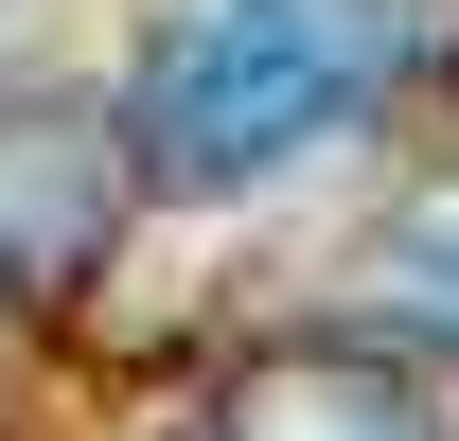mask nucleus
<instances>
[{"mask_svg":"<svg viewBox=\"0 0 459 441\" xmlns=\"http://www.w3.org/2000/svg\"><path fill=\"white\" fill-rule=\"evenodd\" d=\"M389 282H406V318H424V335H459V177H442V195H406Z\"/></svg>","mask_w":459,"mask_h":441,"instance_id":"nucleus-3","label":"nucleus"},{"mask_svg":"<svg viewBox=\"0 0 459 441\" xmlns=\"http://www.w3.org/2000/svg\"><path fill=\"white\" fill-rule=\"evenodd\" d=\"M389 71H406V0H195L142 71L124 142L160 195H265L283 160H318L336 124L389 107Z\"/></svg>","mask_w":459,"mask_h":441,"instance_id":"nucleus-1","label":"nucleus"},{"mask_svg":"<svg viewBox=\"0 0 459 441\" xmlns=\"http://www.w3.org/2000/svg\"><path fill=\"white\" fill-rule=\"evenodd\" d=\"M230 441H424L389 406V388H336V371H300V388H247L230 406Z\"/></svg>","mask_w":459,"mask_h":441,"instance_id":"nucleus-2","label":"nucleus"}]
</instances>
